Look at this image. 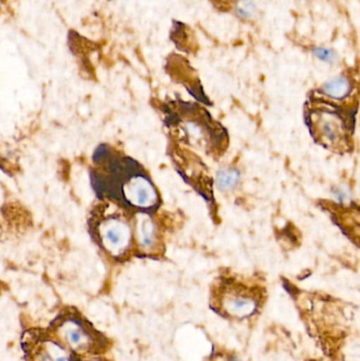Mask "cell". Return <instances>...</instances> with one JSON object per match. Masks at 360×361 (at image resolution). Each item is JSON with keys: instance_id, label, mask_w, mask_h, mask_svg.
I'll use <instances>...</instances> for the list:
<instances>
[{"instance_id": "obj_9", "label": "cell", "mask_w": 360, "mask_h": 361, "mask_svg": "<svg viewBox=\"0 0 360 361\" xmlns=\"http://www.w3.org/2000/svg\"><path fill=\"white\" fill-rule=\"evenodd\" d=\"M170 38L180 50L190 52V51H194V49L197 48L194 32L185 23L175 21Z\"/></svg>"}, {"instance_id": "obj_11", "label": "cell", "mask_w": 360, "mask_h": 361, "mask_svg": "<svg viewBox=\"0 0 360 361\" xmlns=\"http://www.w3.org/2000/svg\"><path fill=\"white\" fill-rule=\"evenodd\" d=\"M236 13L240 18L249 20V19L255 16V4L252 0H238L236 6Z\"/></svg>"}, {"instance_id": "obj_8", "label": "cell", "mask_w": 360, "mask_h": 361, "mask_svg": "<svg viewBox=\"0 0 360 361\" xmlns=\"http://www.w3.org/2000/svg\"><path fill=\"white\" fill-rule=\"evenodd\" d=\"M328 209L332 212L336 224L340 225L344 233L360 246V207L357 205H344L337 204H325Z\"/></svg>"}, {"instance_id": "obj_3", "label": "cell", "mask_w": 360, "mask_h": 361, "mask_svg": "<svg viewBox=\"0 0 360 361\" xmlns=\"http://www.w3.org/2000/svg\"><path fill=\"white\" fill-rule=\"evenodd\" d=\"M268 301V288L258 277L223 276L211 290V307L232 322H249L259 317Z\"/></svg>"}, {"instance_id": "obj_1", "label": "cell", "mask_w": 360, "mask_h": 361, "mask_svg": "<svg viewBox=\"0 0 360 361\" xmlns=\"http://www.w3.org/2000/svg\"><path fill=\"white\" fill-rule=\"evenodd\" d=\"M99 152L106 164H101V171L93 173V186L97 193L106 195L123 208L146 212L158 209V191L139 165L112 152L105 157L101 148Z\"/></svg>"}, {"instance_id": "obj_4", "label": "cell", "mask_w": 360, "mask_h": 361, "mask_svg": "<svg viewBox=\"0 0 360 361\" xmlns=\"http://www.w3.org/2000/svg\"><path fill=\"white\" fill-rule=\"evenodd\" d=\"M123 208V207H120ZM118 208L106 205L99 214H93V235L99 246L112 258L120 259L130 252L137 241L130 219Z\"/></svg>"}, {"instance_id": "obj_5", "label": "cell", "mask_w": 360, "mask_h": 361, "mask_svg": "<svg viewBox=\"0 0 360 361\" xmlns=\"http://www.w3.org/2000/svg\"><path fill=\"white\" fill-rule=\"evenodd\" d=\"M61 343L80 355H94L107 348V341L87 320L77 313H63L52 324Z\"/></svg>"}, {"instance_id": "obj_10", "label": "cell", "mask_w": 360, "mask_h": 361, "mask_svg": "<svg viewBox=\"0 0 360 361\" xmlns=\"http://www.w3.org/2000/svg\"><path fill=\"white\" fill-rule=\"evenodd\" d=\"M239 178L240 176H239L238 171H223L218 176V184L222 189L234 188L238 183Z\"/></svg>"}, {"instance_id": "obj_7", "label": "cell", "mask_w": 360, "mask_h": 361, "mask_svg": "<svg viewBox=\"0 0 360 361\" xmlns=\"http://www.w3.org/2000/svg\"><path fill=\"white\" fill-rule=\"evenodd\" d=\"M23 348L27 361H69L61 345L46 335L27 337Z\"/></svg>"}, {"instance_id": "obj_13", "label": "cell", "mask_w": 360, "mask_h": 361, "mask_svg": "<svg viewBox=\"0 0 360 361\" xmlns=\"http://www.w3.org/2000/svg\"><path fill=\"white\" fill-rule=\"evenodd\" d=\"M71 361H106V360H80V358H73V360H72Z\"/></svg>"}, {"instance_id": "obj_6", "label": "cell", "mask_w": 360, "mask_h": 361, "mask_svg": "<svg viewBox=\"0 0 360 361\" xmlns=\"http://www.w3.org/2000/svg\"><path fill=\"white\" fill-rule=\"evenodd\" d=\"M359 75L348 70L323 84L316 92L325 99L347 105H357L359 97Z\"/></svg>"}, {"instance_id": "obj_2", "label": "cell", "mask_w": 360, "mask_h": 361, "mask_svg": "<svg viewBox=\"0 0 360 361\" xmlns=\"http://www.w3.org/2000/svg\"><path fill=\"white\" fill-rule=\"evenodd\" d=\"M356 109L357 105L336 103L312 91L306 105V121L314 141L342 156L352 152Z\"/></svg>"}, {"instance_id": "obj_12", "label": "cell", "mask_w": 360, "mask_h": 361, "mask_svg": "<svg viewBox=\"0 0 360 361\" xmlns=\"http://www.w3.org/2000/svg\"><path fill=\"white\" fill-rule=\"evenodd\" d=\"M213 4L217 6L218 8L222 11H228L232 8L234 4L235 0H211Z\"/></svg>"}]
</instances>
